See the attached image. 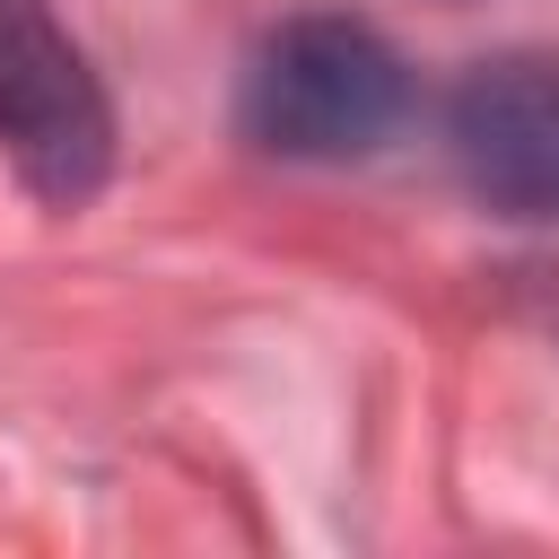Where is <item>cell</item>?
Wrapping results in <instances>:
<instances>
[{
	"label": "cell",
	"instance_id": "6da1fadb",
	"mask_svg": "<svg viewBox=\"0 0 559 559\" xmlns=\"http://www.w3.org/2000/svg\"><path fill=\"white\" fill-rule=\"evenodd\" d=\"M402 114H411V70L358 17H288L245 70V131L280 157H314V166L367 157L402 131Z\"/></svg>",
	"mask_w": 559,
	"mask_h": 559
},
{
	"label": "cell",
	"instance_id": "7a4b0ae2",
	"mask_svg": "<svg viewBox=\"0 0 559 559\" xmlns=\"http://www.w3.org/2000/svg\"><path fill=\"white\" fill-rule=\"evenodd\" d=\"M0 148L52 201H96L114 166V105L44 0H0Z\"/></svg>",
	"mask_w": 559,
	"mask_h": 559
},
{
	"label": "cell",
	"instance_id": "3957f363",
	"mask_svg": "<svg viewBox=\"0 0 559 559\" xmlns=\"http://www.w3.org/2000/svg\"><path fill=\"white\" fill-rule=\"evenodd\" d=\"M445 148L498 218H559V61H480L445 105Z\"/></svg>",
	"mask_w": 559,
	"mask_h": 559
}]
</instances>
